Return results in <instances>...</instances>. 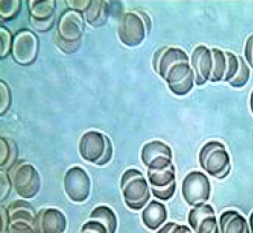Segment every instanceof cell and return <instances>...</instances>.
Masks as SVG:
<instances>
[{
    "label": "cell",
    "mask_w": 253,
    "mask_h": 233,
    "mask_svg": "<svg viewBox=\"0 0 253 233\" xmlns=\"http://www.w3.org/2000/svg\"><path fill=\"white\" fill-rule=\"evenodd\" d=\"M67 228V216L59 208L43 207L36 214V233H64Z\"/></svg>",
    "instance_id": "cell-17"
},
{
    "label": "cell",
    "mask_w": 253,
    "mask_h": 233,
    "mask_svg": "<svg viewBox=\"0 0 253 233\" xmlns=\"http://www.w3.org/2000/svg\"><path fill=\"white\" fill-rule=\"evenodd\" d=\"M141 161L146 170L167 168L173 164L172 149L161 140L149 141L142 147Z\"/></svg>",
    "instance_id": "cell-13"
},
{
    "label": "cell",
    "mask_w": 253,
    "mask_h": 233,
    "mask_svg": "<svg viewBox=\"0 0 253 233\" xmlns=\"http://www.w3.org/2000/svg\"><path fill=\"white\" fill-rule=\"evenodd\" d=\"M225 55H226L227 67H226V74H225V77H224V81L227 83H230L239 73L240 61H239V56H236L232 52H225Z\"/></svg>",
    "instance_id": "cell-28"
},
{
    "label": "cell",
    "mask_w": 253,
    "mask_h": 233,
    "mask_svg": "<svg viewBox=\"0 0 253 233\" xmlns=\"http://www.w3.org/2000/svg\"><path fill=\"white\" fill-rule=\"evenodd\" d=\"M249 227H250L251 233H253V211H252V213L250 214V218H249Z\"/></svg>",
    "instance_id": "cell-35"
},
{
    "label": "cell",
    "mask_w": 253,
    "mask_h": 233,
    "mask_svg": "<svg viewBox=\"0 0 253 233\" xmlns=\"http://www.w3.org/2000/svg\"><path fill=\"white\" fill-rule=\"evenodd\" d=\"M7 171L13 182L14 190L20 199L31 200L38 196L41 191V176L34 165L24 159H18Z\"/></svg>",
    "instance_id": "cell-7"
},
{
    "label": "cell",
    "mask_w": 253,
    "mask_h": 233,
    "mask_svg": "<svg viewBox=\"0 0 253 233\" xmlns=\"http://www.w3.org/2000/svg\"><path fill=\"white\" fill-rule=\"evenodd\" d=\"M199 165L210 176L216 179L226 178L231 173V156L225 144L210 140L199 150Z\"/></svg>",
    "instance_id": "cell-5"
},
{
    "label": "cell",
    "mask_w": 253,
    "mask_h": 233,
    "mask_svg": "<svg viewBox=\"0 0 253 233\" xmlns=\"http://www.w3.org/2000/svg\"><path fill=\"white\" fill-rule=\"evenodd\" d=\"M154 72L168 84L170 91L178 97L187 96L195 85V73L190 57L179 47L163 46L154 53Z\"/></svg>",
    "instance_id": "cell-1"
},
{
    "label": "cell",
    "mask_w": 253,
    "mask_h": 233,
    "mask_svg": "<svg viewBox=\"0 0 253 233\" xmlns=\"http://www.w3.org/2000/svg\"><path fill=\"white\" fill-rule=\"evenodd\" d=\"M1 216H0V220H1V224H0V232L5 233L6 229L8 226V211L6 205H1Z\"/></svg>",
    "instance_id": "cell-34"
},
{
    "label": "cell",
    "mask_w": 253,
    "mask_h": 233,
    "mask_svg": "<svg viewBox=\"0 0 253 233\" xmlns=\"http://www.w3.org/2000/svg\"><path fill=\"white\" fill-rule=\"evenodd\" d=\"M63 189L73 203H84L91 193V178L81 166H72L64 173Z\"/></svg>",
    "instance_id": "cell-11"
},
{
    "label": "cell",
    "mask_w": 253,
    "mask_h": 233,
    "mask_svg": "<svg viewBox=\"0 0 253 233\" xmlns=\"http://www.w3.org/2000/svg\"><path fill=\"white\" fill-rule=\"evenodd\" d=\"M78 150L84 162L96 166H105L113 159L112 139L98 130H89L79 139Z\"/></svg>",
    "instance_id": "cell-3"
},
{
    "label": "cell",
    "mask_w": 253,
    "mask_h": 233,
    "mask_svg": "<svg viewBox=\"0 0 253 233\" xmlns=\"http://www.w3.org/2000/svg\"><path fill=\"white\" fill-rule=\"evenodd\" d=\"M219 233H251L247 219L236 210H226L218 218Z\"/></svg>",
    "instance_id": "cell-19"
},
{
    "label": "cell",
    "mask_w": 253,
    "mask_h": 233,
    "mask_svg": "<svg viewBox=\"0 0 253 233\" xmlns=\"http://www.w3.org/2000/svg\"><path fill=\"white\" fill-rule=\"evenodd\" d=\"M13 104V93L5 81H0V114L5 116Z\"/></svg>",
    "instance_id": "cell-27"
},
{
    "label": "cell",
    "mask_w": 253,
    "mask_h": 233,
    "mask_svg": "<svg viewBox=\"0 0 253 233\" xmlns=\"http://www.w3.org/2000/svg\"><path fill=\"white\" fill-rule=\"evenodd\" d=\"M190 64L195 73V84L198 87L211 82L214 69V57L211 48L206 45H198L194 48L190 56Z\"/></svg>",
    "instance_id": "cell-16"
},
{
    "label": "cell",
    "mask_w": 253,
    "mask_h": 233,
    "mask_svg": "<svg viewBox=\"0 0 253 233\" xmlns=\"http://www.w3.org/2000/svg\"><path fill=\"white\" fill-rule=\"evenodd\" d=\"M181 195L183 201L191 207L208 203L211 195L210 178L201 170H191L182 179Z\"/></svg>",
    "instance_id": "cell-8"
},
{
    "label": "cell",
    "mask_w": 253,
    "mask_h": 233,
    "mask_svg": "<svg viewBox=\"0 0 253 233\" xmlns=\"http://www.w3.org/2000/svg\"><path fill=\"white\" fill-rule=\"evenodd\" d=\"M22 11V1L20 0H1L0 1V19L2 23L10 22L17 18Z\"/></svg>",
    "instance_id": "cell-24"
},
{
    "label": "cell",
    "mask_w": 253,
    "mask_h": 233,
    "mask_svg": "<svg viewBox=\"0 0 253 233\" xmlns=\"http://www.w3.org/2000/svg\"><path fill=\"white\" fill-rule=\"evenodd\" d=\"M13 42V33H11L9 31V28H7L6 26H1V28H0V57H1V60H5L8 56L11 55Z\"/></svg>",
    "instance_id": "cell-25"
},
{
    "label": "cell",
    "mask_w": 253,
    "mask_h": 233,
    "mask_svg": "<svg viewBox=\"0 0 253 233\" xmlns=\"http://www.w3.org/2000/svg\"><path fill=\"white\" fill-rule=\"evenodd\" d=\"M121 193L125 205L133 211L143 210L151 200L148 179L141 170L129 168L121 177Z\"/></svg>",
    "instance_id": "cell-4"
},
{
    "label": "cell",
    "mask_w": 253,
    "mask_h": 233,
    "mask_svg": "<svg viewBox=\"0 0 253 233\" xmlns=\"http://www.w3.org/2000/svg\"><path fill=\"white\" fill-rule=\"evenodd\" d=\"M89 1H90V0H69V1H65V5L70 8V9L84 14L85 8L89 5Z\"/></svg>",
    "instance_id": "cell-32"
},
{
    "label": "cell",
    "mask_w": 253,
    "mask_h": 233,
    "mask_svg": "<svg viewBox=\"0 0 253 233\" xmlns=\"http://www.w3.org/2000/svg\"><path fill=\"white\" fill-rule=\"evenodd\" d=\"M13 190L14 186L9 174L7 170H1L0 171V200L1 202H5L9 198Z\"/></svg>",
    "instance_id": "cell-29"
},
{
    "label": "cell",
    "mask_w": 253,
    "mask_h": 233,
    "mask_svg": "<svg viewBox=\"0 0 253 233\" xmlns=\"http://www.w3.org/2000/svg\"><path fill=\"white\" fill-rule=\"evenodd\" d=\"M157 233H194L189 226L186 224H179L177 222H168L163 224Z\"/></svg>",
    "instance_id": "cell-30"
},
{
    "label": "cell",
    "mask_w": 253,
    "mask_h": 233,
    "mask_svg": "<svg viewBox=\"0 0 253 233\" xmlns=\"http://www.w3.org/2000/svg\"><path fill=\"white\" fill-rule=\"evenodd\" d=\"M31 26L41 33L50 32L55 24V0H31L27 2Z\"/></svg>",
    "instance_id": "cell-14"
},
{
    "label": "cell",
    "mask_w": 253,
    "mask_h": 233,
    "mask_svg": "<svg viewBox=\"0 0 253 233\" xmlns=\"http://www.w3.org/2000/svg\"><path fill=\"white\" fill-rule=\"evenodd\" d=\"M85 31L84 14L73 9L63 10L56 20L54 42L59 50L70 55L78 51Z\"/></svg>",
    "instance_id": "cell-2"
},
{
    "label": "cell",
    "mask_w": 253,
    "mask_h": 233,
    "mask_svg": "<svg viewBox=\"0 0 253 233\" xmlns=\"http://www.w3.org/2000/svg\"><path fill=\"white\" fill-rule=\"evenodd\" d=\"M151 22L144 11L130 9L122 16L117 34L121 42L127 47H136L150 34Z\"/></svg>",
    "instance_id": "cell-6"
},
{
    "label": "cell",
    "mask_w": 253,
    "mask_h": 233,
    "mask_svg": "<svg viewBox=\"0 0 253 233\" xmlns=\"http://www.w3.org/2000/svg\"><path fill=\"white\" fill-rule=\"evenodd\" d=\"M18 162V148L13 139L1 137L0 139V168L9 170Z\"/></svg>",
    "instance_id": "cell-21"
},
{
    "label": "cell",
    "mask_w": 253,
    "mask_h": 233,
    "mask_svg": "<svg viewBox=\"0 0 253 233\" xmlns=\"http://www.w3.org/2000/svg\"><path fill=\"white\" fill-rule=\"evenodd\" d=\"M8 226L5 233H36L38 212L26 200H16L7 205Z\"/></svg>",
    "instance_id": "cell-9"
},
{
    "label": "cell",
    "mask_w": 253,
    "mask_h": 233,
    "mask_svg": "<svg viewBox=\"0 0 253 233\" xmlns=\"http://www.w3.org/2000/svg\"><path fill=\"white\" fill-rule=\"evenodd\" d=\"M211 53H213L214 57V69L211 82H221V81H224V77L226 74L227 62L225 52L219 50V48H211Z\"/></svg>",
    "instance_id": "cell-23"
},
{
    "label": "cell",
    "mask_w": 253,
    "mask_h": 233,
    "mask_svg": "<svg viewBox=\"0 0 253 233\" xmlns=\"http://www.w3.org/2000/svg\"><path fill=\"white\" fill-rule=\"evenodd\" d=\"M111 6L108 1L104 0H90L88 7L84 11L85 23L91 27L104 26L109 18Z\"/></svg>",
    "instance_id": "cell-20"
},
{
    "label": "cell",
    "mask_w": 253,
    "mask_h": 233,
    "mask_svg": "<svg viewBox=\"0 0 253 233\" xmlns=\"http://www.w3.org/2000/svg\"><path fill=\"white\" fill-rule=\"evenodd\" d=\"M250 109H251V112L253 114V90H252L251 97H250Z\"/></svg>",
    "instance_id": "cell-36"
},
{
    "label": "cell",
    "mask_w": 253,
    "mask_h": 233,
    "mask_svg": "<svg viewBox=\"0 0 253 233\" xmlns=\"http://www.w3.org/2000/svg\"><path fill=\"white\" fill-rule=\"evenodd\" d=\"M142 222L144 226L152 231H158L166 224L168 219V210L161 202L150 201L142 211Z\"/></svg>",
    "instance_id": "cell-18"
},
{
    "label": "cell",
    "mask_w": 253,
    "mask_h": 233,
    "mask_svg": "<svg viewBox=\"0 0 253 233\" xmlns=\"http://www.w3.org/2000/svg\"><path fill=\"white\" fill-rule=\"evenodd\" d=\"M174 165L163 169L146 170V179H148L151 192L160 201H169L173 198L177 190V181H175Z\"/></svg>",
    "instance_id": "cell-12"
},
{
    "label": "cell",
    "mask_w": 253,
    "mask_h": 233,
    "mask_svg": "<svg viewBox=\"0 0 253 233\" xmlns=\"http://www.w3.org/2000/svg\"><path fill=\"white\" fill-rule=\"evenodd\" d=\"M89 219L96 220L107 229L108 233H116L118 228V219L115 211L107 205H98L90 212Z\"/></svg>",
    "instance_id": "cell-22"
},
{
    "label": "cell",
    "mask_w": 253,
    "mask_h": 233,
    "mask_svg": "<svg viewBox=\"0 0 253 233\" xmlns=\"http://www.w3.org/2000/svg\"><path fill=\"white\" fill-rule=\"evenodd\" d=\"M239 61H240L239 73L236 74L234 79L228 83L233 88H243L244 85H247L249 80H250V68H249L248 63L244 61L242 56H239Z\"/></svg>",
    "instance_id": "cell-26"
},
{
    "label": "cell",
    "mask_w": 253,
    "mask_h": 233,
    "mask_svg": "<svg viewBox=\"0 0 253 233\" xmlns=\"http://www.w3.org/2000/svg\"><path fill=\"white\" fill-rule=\"evenodd\" d=\"M80 233H108V231L100 222H98L96 220L88 219V221H85L83 228H81Z\"/></svg>",
    "instance_id": "cell-31"
},
{
    "label": "cell",
    "mask_w": 253,
    "mask_h": 233,
    "mask_svg": "<svg viewBox=\"0 0 253 233\" xmlns=\"http://www.w3.org/2000/svg\"><path fill=\"white\" fill-rule=\"evenodd\" d=\"M40 53L39 36L32 30L22 28L14 34L11 57L16 63L28 67L35 63Z\"/></svg>",
    "instance_id": "cell-10"
},
{
    "label": "cell",
    "mask_w": 253,
    "mask_h": 233,
    "mask_svg": "<svg viewBox=\"0 0 253 233\" xmlns=\"http://www.w3.org/2000/svg\"><path fill=\"white\" fill-rule=\"evenodd\" d=\"M187 220L194 233H219L217 216L210 203L191 207Z\"/></svg>",
    "instance_id": "cell-15"
},
{
    "label": "cell",
    "mask_w": 253,
    "mask_h": 233,
    "mask_svg": "<svg viewBox=\"0 0 253 233\" xmlns=\"http://www.w3.org/2000/svg\"><path fill=\"white\" fill-rule=\"evenodd\" d=\"M244 57L248 65L253 68V34L249 36L246 43V48H244Z\"/></svg>",
    "instance_id": "cell-33"
}]
</instances>
